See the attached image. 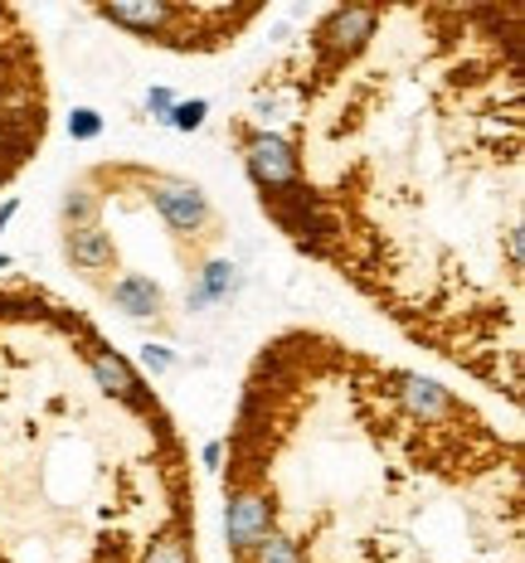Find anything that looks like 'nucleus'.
I'll return each instance as SVG.
<instances>
[{
  "instance_id": "obj_1",
  "label": "nucleus",
  "mask_w": 525,
  "mask_h": 563,
  "mask_svg": "<svg viewBox=\"0 0 525 563\" xmlns=\"http://www.w3.org/2000/svg\"><path fill=\"white\" fill-rule=\"evenodd\" d=\"M263 223L399 341L521 413L525 10L370 0L297 15L225 117Z\"/></svg>"
},
{
  "instance_id": "obj_2",
  "label": "nucleus",
  "mask_w": 525,
  "mask_h": 563,
  "mask_svg": "<svg viewBox=\"0 0 525 563\" xmlns=\"http://www.w3.org/2000/svg\"><path fill=\"white\" fill-rule=\"evenodd\" d=\"M215 491L229 563H525L521 437L321 325L253 351Z\"/></svg>"
},
{
  "instance_id": "obj_3",
  "label": "nucleus",
  "mask_w": 525,
  "mask_h": 563,
  "mask_svg": "<svg viewBox=\"0 0 525 563\" xmlns=\"http://www.w3.org/2000/svg\"><path fill=\"white\" fill-rule=\"evenodd\" d=\"M0 563H205L181 418L103 321L0 277Z\"/></svg>"
},
{
  "instance_id": "obj_4",
  "label": "nucleus",
  "mask_w": 525,
  "mask_h": 563,
  "mask_svg": "<svg viewBox=\"0 0 525 563\" xmlns=\"http://www.w3.org/2000/svg\"><path fill=\"white\" fill-rule=\"evenodd\" d=\"M59 257L117 321L171 345L190 341L239 287L219 205L195 180L137 156L69 175Z\"/></svg>"
},
{
  "instance_id": "obj_5",
  "label": "nucleus",
  "mask_w": 525,
  "mask_h": 563,
  "mask_svg": "<svg viewBox=\"0 0 525 563\" xmlns=\"http://www.w3.org/2000/svg\"><path fill=\"white\" fill-rule=\"evenodd\" d=\"M54 131V78L30 10L0 5V195L44 156Z\"/></svg>"
},
{
  "instance_id": "obj_6",
  "label": "nucleus",
  "mask_w": 525,
  "mask_h": 563,
  "mask_svg": "<svg viewBox=\"0 0 525 563\" xmlns=\"http://www.w3.org/2000/svg\"><path fill=\"white\" fill-rule=\"evenodd\" d=\"M88 15L103 20L107 30H122L147 49L185 54V59H205V54L233 49L253 25L267 20V5H185V0H141V5H88Z\"/></svg>"
}]
</instances>
